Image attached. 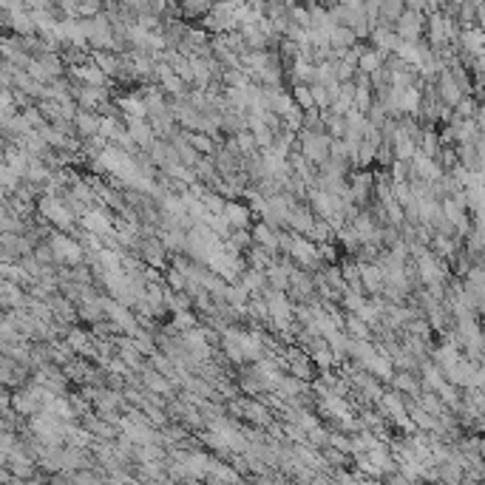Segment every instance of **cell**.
I'll return each instance as SVG.
<instances>
[{"mask_svg": "<svg viewBox=\"0 0 485 485\" xmlns=\"http://www.w3.org/2000/svg\"><path fill=\"white\" fill-rule=\"evenodd\" d=\"M148 153H151V159H153V165H156L159 170H165L168 165H176V162H179L176 148H173L168 139H153L151 148H148Z\"/></svg>", "mask_w": 485, "mask_h": 485, "instance_id": "obj_8", "label": "cell"}, {"mask_svg": "<svg viewBox=\"0 0 485 485\" xmlns=\"http://www.w3.org/2000/svg\"><path fill=\"white\" fill-rule=\"evenodd\" d=\"M222 216H225V222H227L230 227H250V225H253V210H250L247 202H241V199H227Z\"/></svg>", "mask_w": 485, "mask_h": 485, "instance_id": "obj_5", "label": "cell"}, {"mask_svg": "<svg viewBox=\"0 0 485 485\" xmlns=\"http://www.w3.org/2000/svg\"><path fill=\"white\" fill-rule=\"evenodd\" d=\"M329 142L332 137L324 134V131H296V148L304 153V159H310L313 165H321L327 156H329Z\"/></svg>", "mask_w": 485, "mask_h": 485, "instance_id": "obj_1", "label": "cell"}, {"mask_svg": "<svg viewBox=\"0 0 485 485\" xmlns=\"http://www.w3.org/2000/svg\"><path fill=\"white\" fill-rule=\"evenodd\" d=\"M313 222H315V213L310 210L307 202H296L293 208H289L286 219H284V227L289 233H296V236H307L313 230Z\"/></svg>", "mask_w": 485, "mask_h": 485, "instance_id": "obj_3", "label": "cell"}, {"mask_svg": "<svg viewBox=\"0 0 485 485\" xmlns=\"http://www.w3.org/2000/svg\"><path fill=\"white\" fill-rule=\"evenodd\" d=\"M301 128H307V131H324L321 108H307V111H304V122H301Z\"/></svg>", "mask_w": 485, "mask_h": 485, "instance_id": "obj_17", "label": "cell"}, {"mask_svg": "<svg viewBox=\"0 0 485 485\" xmlns=\"http://www.w3.org/2000/svg\"><path fill=\"white\" fill-rule=\"evenodd\" d=\"M293 103L298 106V108H315V103H313V94H310V85H296V91H293Z\"/></svg>", "mask_w": 485, "mask_h": 485, "instance_id": "obj_16", "label": "cell"}, {"mask_svg": "<svg viewBox=\"0 0 485 485\" xmlns=\"http://www.w3.org/2000/svg\"><path fill=\"white\" fill-rule=\"evenodd\" d=\"M250 236L258 247L270 250V253H278V230H272L270 225L258 222V225H250Z\"/></svg>", "mask_w": 485, "mask_h": 485, "instance_id": "obj_9", "label": "cell"}, {"mask_svg": "<svg viewBox=\"0 0 485 485\" xmlns=\"http://www.w3.org/2000/svg\"><path fill=\"white\" fill-rule=\"evenodd\" d=\"M137 256L142 258V264L153 267V270H165L170 264V253L165 250L162 239L156 233L151 236H139V244H137Z\"/></svg>", "mask_w": 485, "mask_h": 485, "instance_id": "obj_2", "label": "cell"}, {"mask_svg": "<svg viewBox=\"0 0 485 485\" xmlns=\"http://www.w3.org/2000/svg\"><path fill=\"white\" fill-rule=\"evenodd\" d=\"M125 131L131 134V139H134V142H137V148H142V151H148V148H151V142L156 139V134H153V128H151V122H148V120L128 117V120H125Z\"/></svg>", "mask_w": 485, "mask_h": 485, "instance_id": "obj_6", "label": "cell"}, {"mask_svg": "<svg viewBox=\"0 0 485 485\" xmlns=\"http://www.w3.org/2000/svg\"><path fill=\"white\" fill-rule=\"evenodd\" d=\"M187 142H190L193 148H196V153H202V156H213L222 139H216V137H210V134H202V131H187Z\"/></svg>", "mask_w": 485, "mask_h": 485, "instance_id": "obj_12", "label": "cell"}, {"mask_svg": "<svg viewBox=\"0 0 485 485\" xmlns=\"http://www.w3.org/2000/svg\"><path fill=\"white\" fill-rule=\"evenodd\" d=\"M247 298H250V293H247V289H244L239 281L225 286V301H227L230 307H239V310H241V307L247 304Z\"/></svg>", "mask_w": 485, "mask_h": 485, "instance_id": "obj_15", "label": "cell"}, {"mask_svg": "<svg viewBox=\"0 0 485 485\" xmlns=\"http://www.w3.org/2000/svg\"><path fill=\"white\" fill-rule=\"evenodd\" d=\"M358 272H360V286L366 296H377L383 286V270L377 267V261H358Z\"/></svg>", "mask_w": 485, "mask_h": 485, "instance_id": "obj_4", "label": "cell"}, {"mask_svg": "<svg viewBox=\"0 0 485 485\" xmlns=\"http://www.w3.org/2000/svg\"><path fill=\"white\" fill-rule=\"evenodd\" d=\"M156 236L162 239V244H165V250L170 256L173 253H184V247H187V230H182V227H165Z\"/></svg>", "mask_w": 485, "mask_h": 485, "instance_id": "obj_10", "label": "cell"}, {"mask_svg": "<svg viewBox=\"0 0 485 485\" xmlns=\"http://www.w3.org/2000/svg\"><path fill=\"white\" fill-rule=\"evenodd\" d=\"M100 114H96V111H77L74 114V131H77V137L80 139H91V137H96V134H100Z\"/></svg>", "mask_w": 485, "mask_h": 485, "instance_id": "obj_7", "label": "cell"}, {"mask_svg": "<svg viewBox=\"0 0 485 485\" xmlns=\"http://www.w3.org/2000/svg\"><path fill=\"white\" fill-rule=\"evenodd\" d=\"M360 65H363L366 71H374V68H377V57H374V54H366V57L360 60Z\"/></svg>", "mask_w": 485, "mask_h": 485, "instance_id": "obj_18", "label": "cell"}, {"mask_svg": "<svg viewBox=\"0 0 485 485\" xmlns=\"http://www.w3.org/2000/svg\"><path fill=\"white\" fill-rule=\"evenodd\" d=\"M437 96H440V103H443V106L454 108V106L462 100V91H460V85H457L448 74H443V77H440V85H437Z\"/></svg>", "mask_w": 485, "mask_h": 485, "instance_id": "obj_11", "label": "cell"}, {"mask_svg": "<svg viewBox=\"0 0 485 485\" xmlns=\"http://www.w3.org/2000/svg\"><path fill=\"white\" fill-rule=\"evenodd\" d=\"M392 153H395V159L409 162V159L417 153V142H415V139H409L406 134H401V131H398V137H395V142H392Z\"/></svg>", "mask_w": 485, "mask_h": 485, "instance_id": "obj_14", "label": "cell"}, {"mask_svg": "<svg viewBox=\"0 0 485 485\" xmlns=\"http://www.w3.org/2000/svg\"><path fill=\"white\" fill-rule=\"evenodd\" d=\"M307 239L315 241V244H321V241H335V225H332L329 219H315V222H313V230L307 233Z\"/></svg>", "mask_w": 485, "mask_h": 485, "instance_id": "obj_13", "label": "cell"}]
</instances>
